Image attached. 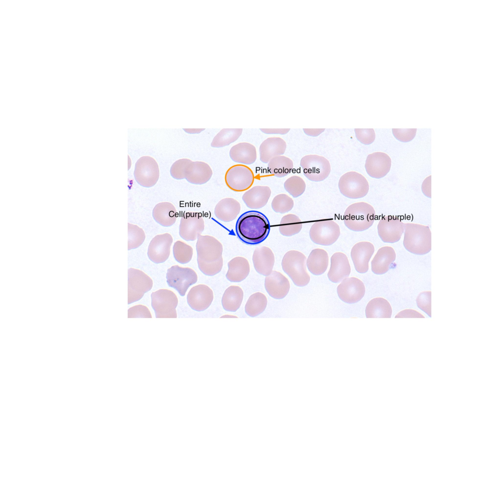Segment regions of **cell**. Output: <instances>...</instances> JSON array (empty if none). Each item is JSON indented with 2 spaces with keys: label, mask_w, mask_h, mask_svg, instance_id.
Here are the masks:
<instances>
[{
  "label": "cell",
  "mask_w": 501,
  "mask_h": 501,
  "mask_svg": "<svg viewBox=\"0 0 501 501\" xmlns=\"http://www.w3.org/2000/svg\"><path fill=\"white\" fill-rule=\"evenodd\" d=\"M199 269L205 275L213 276L220 273L223 266V247L213 236L199 235L196 243Z\"/></svg>",
  "instance_id": "1"
},
{
  "label": "cell",
  "mask_w": 501,
  "mask_h": 501,
  "mask_svg": "<svg viewBox=\"0 0 501 501\" xmlns=\"http://www.w3.org/2000/svg\"><path fill=\"white\" fill-rule=\"evenodd\" d=\"M235 230L239 238L244 243L258 244L268 236L270 225L267 218L257 211H248L238 219Z\"/></svg>",
  "instance_id": "2"
},
{
  "label": "cell",
  "mask_w": 501,
  "mask_h": 501,
  "mask_svg": "<svg viewBox=\"0 0 501 501\" xmlns=\"http://www.w3.org/2000/svg\"><path fill=\"white\" fill-rule=\"evenodd\" d=\"M403 245L409 252L425 254L432 249V235L427 226L415 223L404 224Z\"/></svg>",
  "instance_id": "3"
},
{
  "label": "cell",
  "mask_w": 501,
  "mask_h": 501,
  "mask_svg": "<svg viewBox=\"0 0 501 501\" xmlns=\"http://www.w3.org/2000/svg\"><path fill=\"white\" fill-rule=\"evenodd\" d=\"M375 211L370 204L364 202L355 203L350 205L343 215L345 225L354 231H362L369 228L373 224Z\"/></svg>",
  "instance_id": "4"
},
{
  "label": "cell",
  "mask_w": 501,
  "mask_h": 501,
  "mask_svg": "<svg viewBox=\"0 0 501 501\" xmlns=\"http://www.w3.org/2000/svg\"><path fill=\"white\" fill-rule=\"evenodd\" d=\"M281 266L295 285L303 287L309 283L310 276L307 271L306 257L302 252L296 250L287 251L282 258Z\"/></svg>",
  "instance_id": "5"
},
{
  "label": "cell",
  "mask_w": 501,
  "mask_h": 501,
  "mask_svg": "<svg viewBox=\"0 0 501 501\" xmlns=\"http://www.w3.org/2000/svg\"><path fill=\"white\" fill-rule=\"evenodd\" d=\"M151 306L156 318H177L178 304L176 295L172 291L161 289L152 292Z\"/></svg>",
  "instance_id": "6"
},
{
  "label": "cell",
  "mask_w": 501,
  "mask_h": 501,
  "mask_svg": "<svg viewBox=\"0 0 501 501\" xmlns=\"http://www.w3.org/2000/svg\"><path fill=\"white\" fill-rule=\"evenodd\" d=\"M341 193L350 199L361 198L366 195L369 191V183L361 174L350 171L340 178L338 183Z\"/></svg>",
  "instance_id": "7"
},
{
  "label": "cell",
  "mask_w": 501,
  "mask_h": 501,
  "mask_svg": "<svg viewBox=\"0 0 501 501\" xmlns=\"http://www.w3.org/2000/svg\"><path fill=\"white\" fill-rule=\"evenodd\" d=\"M166 277L168 285L175 289L182 296H185L188 288L195 284L198 280L197 274L193 269L178 265L168 269Z\"/></svg>",
  "instance_id": "8"
},
{
  "label": "cell",
  "mask_w": 501,
  "mask_h": 501,
  "mask_svg": "<svg viewBox=\"0 0 501 501\" xmlns=\"http://www.w3.org/2000/svg\"><path fill=\"white\" fill-rule=\"evenodd\" d=\"M300 165L304 176L310 181L319 182L328 177L331 171L329 161L318 155H308L302 158Z\"/></svg>",
  "instance_id": "9"
},
{
  "label": "cell",
  "mask_w": 501,
  "mask_h": 501,
  "mask_svg": "<svg viewBox=\"0 0 501 501\" xmlns=\"http://www.w3.org/2000/svg\"><path fill=\"white\" fill-rule=\"evenodd\" d=\"M254 175L248 166L241 164L229 167L225 175V181L231 190L242 192L249 189L253 184Z\"/></svg>",
  "instance_id": "10"
},
{
  "label": "cell",
  "mask_w": 501,
  "mask_h": 501,
  "mask_svg": "<svg viewBox=\"0 0 501 501\" xmlns=\"http://www.w3.org/2000/svg\"><path fill=\"white\" fill-rule=\"evenodd\" d=\"M153 280L142 271L129 268L128 270V304L140 300L153 287Z\"/></svg>",
  "instance_id": "11"
},
{
  "label": "cell",
  "mask_w": 501,
  "mask_h": 501,
  "mask_svg": "<svg viewBox=\"0 0 501 501\" xmlns=\"http://www.w3.org/2000/svg\"><path fill=\"white\" fill-rule=\"evenodd\" d=\"M340 235L339 226L332 220L316 221L311 226L309 235L315 244L330 246L334 244Z\"/></svg>",
  "instance_id": "12"
},
{
  "label": "cell",
  "mask_w": 501,
  "mask_h": 501,
  "mask_svg": "<svg viewBox=\"0 0 501 501\" xmlns=\"http://www.w3.org/2000/svg\"><path fill=\"white\" fill-rule=\"evenodd\" d=\"M134 175L135 180L140 185L145 187L154 186L159 177L157 162L151 157H141L135 164Z\"/></svg>",
  "instance_id": "13"
},
{
  "label": "cell",
  "mask_w": 501,
  "mask_h": 501,
  "mask_svg": "<svg viewBox=\"0 0 501 501\" xmlns=\"http://www.w3.org/2000/svg\"><path fill=\"white\" fill-rule=\"evenodd\" d=\"M365 288L364 283L355 277H347L342 281L337 287L338 295L342 301L353 304L358 302L364 297Z\"/></svg>",
  "instance_id": "14"
},
{
  "label": "cell",
  "mask_w": 501,
  "mask_h": 501,
  "mask_svg": "<svg viewBox=\"0 0 501 501\" xmlns=\"http://www.w3.org/2000/svg\"><path fill=\"white\" fill-rule=\"evenodd\" d=\"M378 233L385 243L398 241L404 231V223L399 218L391 216L381 218L377 226Z\"/></svg>",
  "instance_id": "15"
},
{
  "label": "cell",
  "mask_w": 501,
  "mask_h": 501,
  "mask_svg": "<svg viewBox=\"0 0 501 501\" xmlns=\"http://www.w3.org/2000/svg\"><path fill=\"white\" fill-rule=\"evenodd\" d=\"M173 238L168 233L155 236L149 243L147 255L153 262L159 264L164 262L169 257Z\"/></svg>",
  "instance_id": "16"
},
{
  "label": "cell",
  "mask_w": 501,
  "mask_h": 501,
  "mask_svg": "<svg viewBox=\"0 0 501 501\" xmlns=\"http://www.w3.org/2000/svg\"><path fill=\"white\" fill-rule=\"evenodd\" d=\"M205 229L203 218L197 213H186L181 217L179 235L183 239L194 241Z\"/></svg>",
  "instance_id": "17"
},
{
  "label": "cell",
  "mask_w": 501,
  "mask_h": 501,
  "mask_svg": "<svg viewBox=\"0 0 501 501\" xmlns=\"http://www.w3.org/2000/svg\"><path fill=\"white\" fill-rule=\"evenodd\" d=\"M391 165V160L389 156L385 153L376 152L369 154L365 163V168L367 174L375 179L384 177L389 172Z\"/></svg>",
  "instance_id": "18"
},
{
  "label": "cell",
  "mask_w": 501,
  "mask_h": 501,
  "mask_svg": "<svg viewBox=\"0 0 501 501\" xmlns=\"http://www.w3.org/2000/svg\"><path fill=\"white\" fill-rule=\"evenodd\" d=\"M213 298L211 288L205 284H199L191 288L187 295V301L192 309L201 312L209 307Z\"/></svg>",
  "instance_id": "19"
},
{
  "label": "cell",
  "mask_w": 501,
  "mask_h": 501,
  "mask_svg": "<svg viewBox=\"0 0 501 501\" xmlns=\"http://www.w3.org/2000/svg\"><path fill=\"white\" fill-rule=\"evenodd\" d=\"M374 250V245L369 242H360L353 246L351 257L357 272L364 273L368 271L369 261Z\"/></svg>",
  "instance_id": "20"
},
{
  "label": "cell",
  "mask_w": 501,
  "mask_h": 501,
  "mask_svg": "<svg viewBox=\"0 0 501 501\" xmlns=\"http://www.w3.org/2000/svg\"><path fill=\"white\" fill-rule=\"evenodd\" d=\"M264 285L268 294L276 299L285 297L290 288L288 278L282 273L276 271H273L269 275L266 276Z\"/></svg>",
  "instance_id": "21"
},
{
  "label": "cell",
  "mask_w": 501,
  "mask_h": 501,
  "mask_svg": "<svg viewBox=\"0 0 501 501\" xmlns=\"http://www.w3.org/2000/svg\"><path fill=\"white\" fill-rule=\"evenodd\" d=\"M351 267L347 256L341 252L334 253L331 257V265L327 273L329 279L339 283L350 275Z\"/></svg>",
  "instance_id": "22"
},
{
  "label": "cell",
  "mask_w": 501,
  "mask_h": 501,
  "mask_svg": "<svg viewBox=\"0 0 501 501\" xmlns=\"http://www.w3.org/2000/svg\"><path fill=\"white\" fill-rule=\"evenodd\" d=\"M275 261L272 250L266 246L256 248L253 253L252 262L255 271L265 276L273 271Z\"/></svg>",
  "instance_id": "23"
},
{
  "label": "cell",
  "mask_w": 501,
  "mask_h": 501,
  "mask_svg": "<svg viewBox=\"0 0 501 501\" xmlns=\"http://www.w3.org/2000/svg\"><path fill=\"white\" fill-rule=\"evenodd\" d=\"M285 141L280 137H270L264 140L259 147L260 160L267 163L273 158L283 155L286 149Z\"/></svg>",
  "instance_id": "24"
},
{
  "label": "cell",
  "mask_w": 501,
  "mask_h": 501,
  "mask_svg": "<svg viewBox=\"0 0 501 501\" xmlns=\"http://www.w3.org/2000/svg\"><path fill=\"white\" fill-rule=\"evenodd\" d=\"M271 195V190L269 186L256 185L246 191L242 200L249 208L259 209L266 205Z\"/></svg>",
  "instance_id": "25"
},
{
  "label": "cell",
  "mask_w": 501,
  "mask_h": 501,
  "mask_svg": "<svg viewBox=\"0 0 501 501\" xmlns=\"http://www.w3.org/2000/svg\"><path fill=\"white\" fill-rule=\"evenodd\" d=\"M212 174V169L207 163L192 161L186 168L185 179L191 183L201 185L206 183Z\"/></svg>",
  "instance_id": "26"
},
{
  "label": "cell",
  "mask_w": 501,
  "mask_h": 501,
  "mask_svg": "<svg viewBox=\"0 0 501 501\" xmlns=\"http://www.w3.org/2000/svg\"><path fill=\"white\" fill-rule=\"evenodd\" d=\"M396 253L393 248L385 246L380 248L371 261V270L376 274L387 273L395 261Z\"/></svg>",
  "instance_id": "27"
},
{
  "label": "cell",
  "mask_w": 501,
  "mask_h": 501,
  "mask_svg": "<svg viewBox=\"0 0 501 501\" xmlns=\"http://www.w3.org/2000/svg\"><path fill=\"white\" fill-rule=\"evenodd\" d=\"M229 154L233 161L241 164H251L257 159L255 147L249 142H240L233 145Z\"/></svg>",
  "instance_id": "28"
},
{
  "label": "cell",
  "mask_w": 501,
  "mask_h": 501,
  "mask_svg": "<svg viewBox=\"0 0 501 501\" xmlns=\"http://www.w3.org/2000/svg\"><path fill=\"white\" fill-rule=\"evenodd\" d=\"M241 210L238 201L232 198L221 200L216 205L214 214L220 221L229 222L236 219Z\"/></svg>",
  "instance_id": "29"
},
{
  "label": "cell",
  "mask_w": 501,
  "mask_h": 501,
  "mask_svg": "<svg viewBox=\"0 0 501 501\" xmlns=\"http://www.w3.org/2000/svg\"><path fill=\"white\" fill-rule=\"evenodd\" d=\"M228 270L226 276L228 280L232 282H240L248 276L250 272L248 260L241 256H237L230 260L228 263Z\"/></svg>",
  "instance_id": "30"
},
{
  "label": "cell",
  "mask_w": 501,
  "mask_h": 501,
  "mask_svg": "<svg viewBox=\"0 0 501 501\" xmlns=\"http://www.w3.org/2000/svg\"><path fill=\"white\" fill-rule=\"evenodd\" d=\"M152 215L157 223L165 227L172 226L178 217L174 205L167 202L157 204L153 208Z\"/></svg>",
  "instance_id": "31"
},
{
  "label": "cell",
  "mask_w": 501,
  "mask_h": 501,
  "mask_svg": "<svg viewBox=\"0 0 501 501\" xmlns=\"http://www.w3.org/2000/svg\"><path fill=\"white\" fill-rule=\"evenodd\" d=\"M329 257L327 252L322 249H315L310 252L306 265L309 272L314 275L323 274L327 270Z\"/></svg>",
  "instance_id": "32"
},
{
  "label": "cell",
  "mask_w": 501,
  "mask_h": 501,
  "mask_svg": "<svg viewBox=\"0 0 501 501\" xmlns=\"http://www.w3.org/2000/svg\"><path fill=\"white\" fill-rule=\"evenodd\" d=\"M392 308L389 302L383 297L372 299L365 308L367 318H390Z\"/></svg>",
  "instance_id": "33"
},
{
  "label": "cell",
  "mask_w": 501,
  "mask_h": 501,
  "mask_svg": "<svg viewBox=\"0 0 501 501\" xmlns=\"http://www.w3.org/2000/svg\"><path fill=\"white\" fill-rule=\"evenodd\" d=\"M244 293L241 287L236 285L229 286L224 292L222 298V305L224 310L236 312L243 301Z\"/></svg>",
  "instance_id": "34"
},
{
  "label": "cell",
  "mask_w": 501,
  "mask_h": 501,
  "mask_svg": "<svg viewBox=\"0 0 501 501\" xmlns=\"http://www.w3.org/2000/svg\"><path fill=\"white\" fill-rule=\"evenodd\" d=\"M268 163L269 172L277 178H282L288 175L294 167L292 160L283 155L272 158Z\"/></svg>",
  "instance_id": "35"
},
{
  "label": "cell",
  "mask_w": 501,
  "mask_h": 501,
  "mask_svg": "<svg viewBox=\"0 0 501 501\" xmlns=\"http://www.w3.org/2000/svg\"><path fill=\"white\" fill-rule=\"evenodd\" d=\"M242 132V128L223 129L214 137L211 143V146L221 148L229 145L238 139Z\"/></svg>",
  "instance_id": "36"
},
{
  "label": "cell",
  "mask_w": 501,
  "mask_h": 501,
  "mask_svg": "<svg viewBox=\"0 0 501 501\" xmlns=\"http://www.w3.org/2000/svg\"><path fill=\"white\" fill-rule=\"evenodd\" d=\"M266 296L261 292L252 294L245 306L246 313L251 317L257 316L263 313L267 305Z\"/></svg>",
  "instance_id": "37"
},
{
  "label": "cell",
  "mask_w": 501,
  "mask_h": 501,
  "mask_svg": "<svg viewBox=\"0 0 501 501\" xmlns=\"http://www.w3.org/2000/svg\"><path fill=\"white\" fill-rule=\"evenodd\" d=\"M302 227V221L297 216L288 214L281 218L279 230L283 236H291L299 233Z\"/></svg>",
  "instance_id": "38"
},
{
  "label": "cell",
  "mask_w": 501,
  "mask_h": 501,
  "mask_svg": "<svg viewBox=\"0 0 501 501\" xmlns=\"http://www.w3.org/2000/svg\"><path fill=\"white\" fill-rule=\"evenodd\" d=\"M173 252L174 258L177 262L181 264H186L191 260L193 250L190 245L179 240L174 243Z\"/></svg>",
  "instance_id": "39"
},
{
  "label": "cell",
  "mask_w": 501,
  "mask_h": 501,
  "mask_svg": "<svg viewBox=\"0 0 501 501\" xmlns=\"http://www.w3.org/2000/svg\"><path fill=\"white\" fill-rule=\"evenodd\" d=\"M128 250L140 246L145 239L144 230L137 225L128 223Z\"/></svg>",
  "instance_id": "40"
},
{
  "label": "cell",
  "mask_w": 501,
  "mask_h": 501,
  "mask_svg": "<svg viewBox=\"0 0 501 501\" xmlns=\"http://www.w3.org/2000/svg\"><path fill=\"white\" fill-rule=\"evenodd\" d=\"M285 190L294 198L301 196L305 191L306 184L299 176H293L287 179L284 183Z\"/></svg>",
  "instance_id": "41"
},
{
  "label": "cell",
  "mask_w": 501,
  "mask_h": 501,
  "mask_svg": "<svg viewBox=\"0 0 501 501\" xmlns=\"http://www.w3.org/2000/svg\"><path fill=\"white\" fill-rule=\"evenodd\" d=\"M293 200L286 194H279L275 196L271 204L272 209L277 213H285L290 211L294 207Z\"/></svg>",
  "instance_id": "42"
},
{
  "label": "cell",
  "mask_w": 501,
  "mask_h": 501,
  "mask_svg": "<svg viewBox=\"0 0 501 501\" xmlns=\"http://www.w3.org/2000/svg\"><path fill=\"white\" fill-rule=\"evenodd\" d=\"M191 162L192 160L188 159H182L176 161L170 168L171 176L177 180L185 179L186 168Z\"/></svg>",
  "instance_id": "43"
},
{
  "label": "cell",
  "mask_w": 501,
  "mask_h": 501,
  "mask_svg": "<svg viewBox=\"0 0 501 501\" xmlns=\"http://www.w3.org/2000/svg\"><path fill=\"white\" fill-rule=\"evenodd\" d=\"M416 301L418 307L431 318V291L420 293L417 297Z\"/></svg>",
  "instance_id": "44"
},
{
  "label": "cell",
  "mask_w": 501,
  "mask_h": 501,
  "mask_svg": "<svg viewBox=\"0 0 501 501\" xmlns=\"http://www.w3.org/2000/svg\"><path fill=\"white\" fill-rule=\"evenodd\" d=\"M357 139L362 144L369 145L375 139V133L373 129H355Z\"/></svg>",
  "instance_id": "45"
},
{
  "label": "cell",
  "mask_w": 501,
  "mask_h": 501,
  "mask_svg": "<svg viewBox=\"0 0 501 501\" xmlns=\"http://www.w3.org/2000/svg\"><path fill=\"white\" fill-rule=\"evenodd\" d=\"M128 318H152L149 309L145 306L139 304L130 308L128 310Z\"/></svg>",
  "instance_id": "46"
},
{
  "label": "cell",
  "mask_w": 501,
  "mask_h": 501,
  "mask_svg": "<svg viewBox=\"0 0 501 501\" xmlns=\"http://www.w3.org/2000/svg\"><path fill=\"white\" fill-rule=\"evenodd\" d=\"M392 131L393 136L397 140L407 142L413 139L417 129H392Z\"/></svg>",
  "instance_id": "47"
},
{
  "label": "cell",
  "mask_w": 501,
  "mask_h": 501,
  "mask_svg": "<svg viewBox=\"0 0 501 501\" xmlns=\"http://www.w3.org/2000/svg\"><path fill=\"white\" fill-rule=\"evenodd\" d=\"M395 318H425V316L416 310L407 309L398 313Z\"/></svg>",
  "instance_id": "48"
},
{
  "label": "cell",
  "mask_w": 501,
  "mask_h": 501,
  "mask_svg": "<svg viewBox=\"0 0 501 501\" xmlns=\"http://www.w3.org/2000/svg\"><path fill=\"white\" fill-rule=\"evenodd\" d=\"M422 191L424 194L431 198V176L426 178L422 183Z\"/></svg>",
  "instance_id": "49"
},
{
  "label": "cell",
  "mask_w": 501,
  "mask_h": 501,
  "mask_svg": "<svg viewBox=\"0 0 501 501\" xmlns=\"http://www.w3.org/2000/svg\"><path fill=\"white\" fill-rule=\"evenodd\" d=\"M260 130L266 134H286L290 129H260Z\"/></svg>",
  "instance_id": "50"
},
{
  "label": "cell",
  "mask_w": 501,
  "mask_h": 501,
  "mask_svg": "<svg viewBox=\"0 0 501 501\" xmlns=\"http://www.w3.org/2000/svg\"><path fill=\"white\" fill-rule=\"evenodd\" d=\"M304 132L308 136L317 137L322 133L325 129H303Z\"/></svg>",
  "instance_id": "51"
}]
</instances>
